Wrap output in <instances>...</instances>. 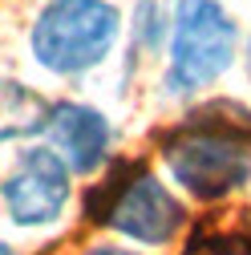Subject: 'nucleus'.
Listing matches in <instances>:
<instances>
[{
	"mask_svg": "<svg viewBox=\"0 0 251 255\" xmlns=\"http://www.w3.org/2000/svg\"><path fill=\"white\" fill-rule=\"evenodd\" d=\"M162 162L174 186H182L191 199H231L251 182V118L231 122L207 110L203 118L174 126L162 138Z\"/></svg>",
	"mask_w": 251,
	"mask_h": 255,
	"instance_id": "obj_1",
	"label": "nucleus"
},
{
	"mask_svg": "<svg viewBox=\"0 0 251 255\" xmlns=\"http://www.w3.org/2000/svg\"><path fill=\"white\" fill-rule=\"evenodd\" d=\"M85 219L142 247H166L191 223L182 199L142 162H118L93 186L85 199Z\"/></svg>",
	"mask_w": 251,
	"mask_h": 255,
	"instance_id": "obj_2",
	"label": "nucleus"
},
{
	"mask_svg": "<svg viewBox=\"0 0 251 255\" xmlns=\"http://www.w3.org/2000/svg\"><path fill=\"white\" fill-rule=\"evenodd\" d=\"M122 37V12L110 0H49L28 28V49L53 77L98 69Z\"/></svg>",
	"mask_w": 251,
	"mask_h": 255,
	"instance_id": "obj_3",
	"label": "nucleus"
},
{
	"mask_svg": "<svg viewBox=\"0 0 251 255\" xmlns=\"http://www.w3.org/2000/svg\"><path fill=\"white\" fill-rule=\"evenodd\" d=\"M239 24L219 0H182L170 24V61H166V93L186 98L215 85L235 65Z\"/></svg>",
	"mask_w": 251,
	"mask_h": 255,
	"instance_id": "obj_4",
	"label": "nucleus"
},
{
	"mask_svg": "<svg viewBox=\"0 0 251 255\" xmlns=\"http://www.w3.org/2000/svg\"><path fill=\"white\" fill-rule=\"evenodd\" d=\"M73 199V174L49 146H28L16 154L12 170L0 178V203L12 227L41 231L57 227Z\"/></svg>",
	"mask_w": 251,
	"mask_h": 255,
	"instance_id": "obj_5",
	"label": "nucleus"
},
{
	"mask_svg": "<svg viewBox=\"0 0 251 255\" xmlns=\"http://www.w3.org/2000/svg\"><path fill=\"white\" fill-rule=\"evenodd\" d=\"M45 146L65 162L69 174H98L110 162L114 126L102 110L85 102H57L45 118Z\"/></svg>",
	"mask_w": 251,
	"mask_h": 255,
	"instance_id": "obj_6",
	"label": "nucleus"
},
{
	"mask_svg": "<svg viewBox=\"0 0 251 255\" xmlns=\"http://www.w3.org/2000/svg\"><path fill=\"white\" fill-rule=\"evenodd\" d=\"M49 102L16 77H0V142H20L45 130Z\"/></svg>",
	"mask_w": 251,
	"mask_h": 255,
	"instance_id": "obj_7",
	"label": "nucleus"
},
{
	"mask_svg": "<svg viewBox=\"0 0 251 255\" xmlns=\"http://www.w3.org/2000/svg\"><path fill=\"white\" fill-rule=\"evenodd\" d=\"M178 4L182 0H134V45L146 49V53H158L170 37Z\"/></svg>",
	"mask_w": 251,
	"mask_h": 255,
	"instance_id": "obj_8",
	"label": "nucleus"
},
{
	"mask_svg": "<svg viewBox=\"0 0 251 255\" xmlns=\"http://www.w3.org/2000/svg\"><path fill=\"white\" fill-rule=\"evenodd\" d=\"M77 255H142V251L118 247V243H93V247H85V251H77Z\"/></svg>",
	"mask_w": 251,
	"mask_h": 255,
	"instance_id": "obj_9",
	"label": "nucleus"
},
{
	"mask_svg": "<svg viewBox=\"0 0 251 255\" xmlns=\"http://www.w3.org/2000/svg\"><path fill=\"white\" fill-rule=\"evenodd\" d=\"M0 255H16V247L12 243H0Z\"/></svg>",
	"mask_w": 251,
	"mask_h": 255,
	"instance_id": "obj_10",
	"label": "nucleus"
},
{
	"mask_svg": "<svg viewBox=\"0 0 251 255\" xmlns=\"http://www.w3.org/2000/svg\"><path fill=\"white\" fill-rule=\"evenodd\" d=\"M247 73H251V41H247Z\"/></svg>",
	"mask_w": 251,
	"mask_h": 255,
	"instance_id": "obj_11",
	"label": "nucleus"
}]
</instances>
